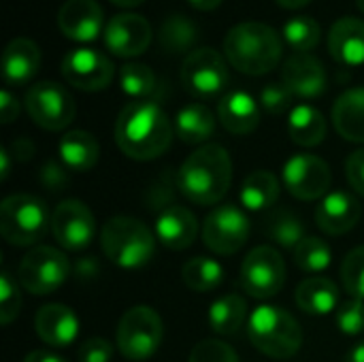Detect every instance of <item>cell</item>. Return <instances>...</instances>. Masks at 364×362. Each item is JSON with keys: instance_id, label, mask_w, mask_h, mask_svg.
<instances>
[{"instance_id": "obj_12", "label": "cell", "mask_w": 364, "mask_h": 362, "mask_svg": "<svg viewBox=\"0 0 364 362\" xmlns=\"http://www.w3.org/2000/svg\"><path fill=\"white\" fill-rule=\"evenodd\" d=\"M284 186L299 201H318L331 192L333 173L324 158L316 154H294L282 171Z\"/></svg>"}, {"instance_id": "obj_16", "label": "cell", "mask_w": 364, "mask_h": 362, "mask_svg": "<svg viewBox=\"0 0 364 362\" xmlns=\"http://www.w3.org/2000/svg\"><path fill=\"white\" fill-rule=\"evenodd\" d=\"M151 23L139 13H117L102 32L105 47L117 58H136L151 45Z\"/></svg>"}, {"instance_id": "obj_3", "label": "cell", "mask_w": 364, "mask_h": 362, "mask_svg": "<svg viewBox=\"0 0 364 362\" xmlns=\"http://www.w3.org/2000/svg\"><path fill=\"white\" fill-rule=\"evenodd\" d=\"M284 53V36L262 21H243L228 30L224 38L226 60L245 75L271 73Z\"/></svg>"}, {"instance_id": "obj_27", "label": "cell", "mask_w": 364, "mask_h": 362, "mask_svg": "<svg viewBox=\"0 0 364 362\" xmlns=\"http://www.w3.org/2000/svg\"><path fill=\"white\" fill-rule=\"evenodd\" d=\"M294 299H296V305L305 314L324 316V314L337 312V307H339V288L328 277L314 275V277H307L305 282H301V286L296 288Z\"/></svg>"}, {"instance_id": "obj_35", "label": "cell", "mask_w": 364, "mask_h": 362, "mask_svg": "<svg viewBox=\"0 0 364 362\" xmlns=\"http://www.w3.org/2000/svg\"><path fill=\"white\" fill-rule=\"evenodd\" d=\"M282 36H284V43H288L296 53H309L320 45L322 28L309 15H296L284 23Z\"/></svg>"}, {"instance_id": "obj_9", "label": "cell", "mask_w": 364, "mask_h": 362, "mask_svg": "<svg viewBox=\"0 0 364 362\" xmlns=\"http://www.w3.org/2000/svg\"><path fill=\"white\" fill-rule=\"evenodd\" d=\"M241 288L258 301L273 299L286 284V262L273 245L254 247L241 265Z\"/></svg>"}, {"instance_id": "obj_23", "label": "cell", "mask_w": 364, "mask_h": 362, "mask_svg": "<svg viewBox=\"0 0 364 362\" xmlns=\"http://www.w3.org/2000/svg\"><path fill=\"white\" fill-rule=\"evenodd\" d=\"M41 66V49L30 38H13L2 51V77L6 85H26Z\"/></svg>"}, {"instance_id": "obj_48", "label": "cell", "mask_w": 364, "mask_h": 362, "mask_svg": "<svg viewBox=\"0 0 364 362\" xmlns=\"http://www.w3.org/2000/svg\"><path fill=\"white\" fill-rule=\"evenodd\" d=\"M188 2L198 11H213L222 4V0H188Z\"/></svg>"}, {"instance_id": "obj_21", "label": "cell", "mask_w": 364, "mask_h": 362, "mask_svg": "<svg viewBox=\"0 0 364 362\" xmlns=\"http://www.w3.org/2000/svg\"><path fill=\"white\" fill-rule=\"evenodd\" d=\"M34 331L47 346L66 348L79 335V320L70 307L62 303H51L36 312Z\"/></svg>"}, {"instance_id": "obj_20", "label": "cell", "mask_w": 364, "mask_h": 362, "mask_svg": "<svg viewBox=\"0 0 364 362\" xmlns=\"http://www.w3.org/2000/svg\"><path fill=\"white\" fill-rule=\"evenodd\" d=\"M154 235L166 250L181 252L196 241L198 220L188 207L168 205L158 213L154 224Z\"/></svg>"}, {"instance_id": "obj_25", "label": "cell", "mask_w": 364, "mask_h": 362, "mask_svg": "<svg viewBox=\"0 0 364 362\" xmlns=\"http://www.w3.org/2000/svg\"><path fill=\"white\" fill-rule=\"evenodd\" d=\"M333 124L346 141L364 143V87H350L335 100Z\"/></svg>"}, {"instance_id": "obj_49", "label": "cell", "mask_w": 364, "mask_h": 362, "mask_svg": "<svg viewBox=\"0 0 364 362\" xmlns=\"http://www.w3.org/2000/svg\"><path fill=\"white\" fill-rule=\"evenodd\" d=\"M346 362H364V341L356 344V346L348 352Z\"/></svg>"}, {"instance_id": "obj_36", "label": "cell", "mask_w": 364, "mask_h": 362, "mask_svg": "<svg viewBox=\"0 0 364 362\" xmlns=\"http://www.w3.org/2000/svg\"><path fill=\"white\" fill-rule=\"evenodd\" d=\"M119 85L124 94L132 96L134 100H147L149 96H154L158 79H156V73L147 64L126 62L119 68Z\"/></svg>"}, {"instance_id": "obj_47", "label": "cell", "mask_w": 364, "mask_h": 362, "mask_svg": "<svg viewBox=\"0 0 364 362\" xmlns=\"http://www.w3.org/2000/svg\"><path fill=\"white\" fill-rule=\"evenodd\" d=\"M77 275H81V277H90V275H96V262L92 260V258H87V260H81L79 262V267H77Z\"/></svg>"}, {"instance_id": "obj_11", "label": "cell", "mask_w": 364, "mask_h": 362, "mask_svg": "<svg viewBox=\"0 0 364 362\" xmlns=\"http://www.w3.org/2000/svg\"><path fill=\"white\" fill-rule=\"evenodd\" d=\"M181 83L196 98H213L228 85V66L220 51L198 47L181 64Z\"/></svg>"}, {"instance_id": "obj_38", "label": "cell", "mask_w": 364, "mask_h": 362, "mask_svg": "<svg viewBox=\"0 0 364 362\" xmlns=\"http://www.w3.org/2000/svg\"><path fill=\"white\" fill-rule=\"evenodd\" d=\"M341 282L352 299L364 301V245L354 247L341 265Z\"/></svg>"}, {"instance_id": "obj_31", "label": "cell", "mask_w": 364, "mask_h": 362, "mask_svg": "<svg viewBox=\"0 0 364 362\" xmlns=\"http://www.w3.org/2000/svg\"><path fill=\"white\" fill-rule=\"evenodd\" d=\"M290 139L301 147H316L326 139V119L311 105H296L288 117Z\"/></svg>"}, {"instance_id": "obj_13", "label": "cell", "mask_w": 364, "mask_h": 362, "mask_svg": "<svg viewBox=\"0 0 364 362\" xmlns=\"http://www.w3.org/2000/svg\"><path fill=\"white\" fill-rule=\"evenodd\" d=\"M252 226L243 209L235 205H222L209 211L203 224L205 245L222 256L237 254L250 239Z\"/></svg>"}, {"instance_id": "obj_14", "label": "cell", "mask_w": 364, "mask_h": 362, "mask_svg": "<svg viewBox=\"0 0 364 362\" xmlns=\"http://www.w3.org/2000/svg\"><path fill=\"white\" fill-rule=\"evenodd\" d=\"M51 235L60 247L79 252L96 237V220L90 207L77 198L62 201L51 211Z\"/></svg>"}, {"instance_id": "obj_8", "label": "cell", "mask_w": 364, "mask_h": 362, "mask_svg": "<svg viewBox=\"0 0 364 362\" xmlns=\"http://www.w3.org/2000/svg\"><path fill=\"white\" fill-rule=\"evenodd\" d=\"M70 275V262L66 254L51 245L32 247L19 262L17 282L30 294L45 297L64 286Z\"/></svg>"}, {"instance_id": "obj_44", "label": "cell", "mask_w": 364, "mask_h": 362, "mask_svg": "<svg viewBox=\"0 0 364 362\" xmlns=\"http://www.w3.org/2000/svg\"><path fill=\"white\" fill-rule=\"evenodd\" d=\"M346 175L352 190L364 196V149H356L354 154H350L346 162Z\"/></svg>"}, {"instance_id": "obj_29", "label": "cell", "mask_w": 364, "mask_h": 362, "mask_svg": "<svg viewBox=\"0 0 364 362\" xmlns=\"http://www.w3.org/2000/svg\"><path fill=\"white\" fill-rule=\"evenodd\" d=\"M207 322L215 335H224V337L237 335L245 326V322H250L245 299L235 292L220 297L218 301L211 303Z\"/></svg>"}, {"instance_id": "obj_1", "label": "cell", "mask_w": 364, "mask_h": 362, "mask_svg": "<svg viewBox=\"0 0 364 362\" xmlns=\"http://www.w3.org/2000/svg\"><path fill=\"white\" fill-rule=\"evenodd\" d=\"M175 126L160 105L151 100L128 102L115 122V143L132 160H156L173 141Z\"/></svg>"}, {"instance_id": "obj_33", "label": "cell", "mask_w": 364, "mask_h": 362, "mask_svg": "<svg viewBox=\"0 0 364 362\" xmlns=\"http://www.w3.org/2000/svg\"><path fill=\"white\" fill-rule=\"evenodd\" d=\"M183 284L194 292H213L224 284V267L205 256H196L181 267Z\"/></svg>"}, {"instance_id": "obj_32", "label": "cell", "mask_w": 364, "mask_h": 362, "mask_svg": "<svg viewBox=\"0 0 364 362\" xmlns=\"http://www.w3.org/2000/svg\"><path fill=\"white\" fill-rule=\"evenodd\" d=\"M198 26L186 15H171L162 21L158 41L168 53H192L198 43Z\"/></svg>"}, {"instance_id": "obj_50", "label": "cell", "mask_w": 364, "mask_h": 362, "mask_svg": "<svg viewBox=\"0 0 364 362\" xmlns=\"http://www.w3.org/2000/svg\"><path fill=\"white\" fill-rule=\"evenodd\" d=\"M279 6H284V9H303V6H307L311 0H275Z\"/></svg>"}, {"instance_id": "obj_15", "label": "cell", "mask_w": 364, "mask_h": 362, "mask_svg": "<svg viewBox=\"0 0 364 362\" xmlns=\"http://www.w3.org/2000/svg\"><path fill=\"white\" fill-rule=\"evenodd\" d=\"M113 75H115L113 62L102 51L92 47L73 49L62 60V77L73 87L83 92H100L109 87Z\"/></svg>"}, {"instance_id": "obj_45", "label": "cell", "mask_w": 364, "mask_h": 362, "mask_svg": "<svg viewBox=\"0 0 364 362\" xmlns=\"http://www.w3.org/2000/svg\"><path fill=\"white\" fill-rule=\"evenodd\" d=\"M17 115H19V100L9 90H2L0 92V119H2V124H11L13 119H17Z\"/></svg>"}, {"instance_id": "obj_42", "label": "cell", "mask_w": 364, "mask_h": 362, "mask_svg": "<svg viewBox=\"0 0 364 362\" xmlns=\"http://www.w3.org/2000/svg\"><path fill=\"white\" fill-rule=\"evenodd\" d=\"M292 92L284 83H269L260 92V107L271 115H282L292 107Z\"/></svg>"}, {"instance_id": "obj_2", "label": "cell", "mask_w": 364, "mask_h": 362, "mask_svg": "<svg viewBox=\"0 0 364 362\" xmlns=\"http://www.w3.org/2000/svg\"><path fill=\"white\" fill-rule=\"evenodd\" d=\"M179 192L196 205H218L232 183V160L218 143L200 145L177 171Z\"/></svg>"}, {"instance_id": "obj_5", "label": "cell", "mask_w": 364, "mask_h": 362, "mask_svg": "<svg viewBox=\"0 0 364 362\" xmlns=\"http://www.w3.org/2000/svg\"><path fill=\"white\" fill-rule=\"evenodd\" d=\"M247 337L256 350L271 358H290L303 346V329L284 307L260 305L250 314Z\"/></svg>"}, {"instance_id": "obj_53", "label": "cell", "mask_w": 364, "mask_h": 362, "mask_svg": "<svg viewBox=\"0 0 364 362\" xmlns=\"http://www.w3.org/2000/svg\"><path fill=\"white\" fill-rule=\"evenodd\" d=\"M356 4H358V9L364 13V0H356Z\"/></svg>"}, {"instance_id": "obj_37", "label": "cell", "mask_w": 364, "mask_h": 362, "mask_svg": "<svg viewBox=\"0 0 364 362\" xmlns=\"http://www.w3.org/2000/svg\"><path fill=\"white\" fill-rule=\"evenodd\" d=\"M294 262L301 271L309 275L324 273L331 262H333V252L326 241L320 237H305L296 247H294Z\"/></svg>"}, {"instance_id": "obj_22", "label": "cell", "mask_w": 364, "mask_h": 362, "mask_svg": "<svg viewBox=\"0 0 364 362\" xmlns=\"http://www.w3.org/2000/svg\"><path fill=\"white\" fill-rule=\"evenodd\" d=\"M328 51L346 66L364 64V21L358 17H341L328 30Z\"/></svg>"}, {"instance_id": "obj_51", "label": "cell", "mask_w": 364, "mask_h": 362, "mask_svg": "<svg viewBox=\"0 0 364 362\" xmlns=\"http://www.w3.org/2000/svg\"><path fill=\"white\" fill-rule=\"evenodd\" d=\"M111 4H115V6H122V9H134V6H139L141 2H145V0H109Z\"/></svg>"}, {"instance_id": "obj_43", "label": "cell", "mask_w": 364, "mask_h": 362, "mask_svg": "<svg viewBox=\"0 0 364 362\" xmlns=\"http://www.w3.org/2000/svg\"><path fill=\"white\" fill-rule=\"evenodd\" d=\"M113 358V346L107 339L92 337L81 344L79 348V361L81 362H111Z\"/></svg>"}, {"instance_id": "obj_4", "label": "cell", "mask_w": 364, "mask_h": 362, "mask_svg": "<svg viewBox=\"0 0 364 362\" xmlns=\"http://www.w3.org/2000/svg\"><path fill=\"white\" fill-rule=\"evenodd\" d=\"M156 235L136 218L115 215L107 220L100 245L109 262L119 269H141L156 254Z\"/></svg>"}, {"instance_id": "obj_17", "label": "cell", "mask_w": 364, "mask_h": 362, "mask_svg": "<svg viewBox=\"0 0 364 362\" xmlns=\"http://www.w3.org/2000/svg\"><path fill=\"white\" fill-rule=\"evenodd\" d=\"M58 28L75 43H92L105 32V13L96 0H66L58 11Z\"/></svg>"}, {"instance_id": "obj_41", "label": "cell", "mask_w": 364, "mask_h": 362, "mask_svg": "<svg viewBox=\"0 0 364 362\" xmlns=\"http://www.w3.org/2000/svg\"><path fill=\"white\" fill-rule=\"evenodd\" d=\"M188 362H239L237 352L218 339H205L194 346Z\"/></svg>"}, {"instance_id": "obj_10", "label": "cell", "mask_w": 364, "mask_h": 362, "mask_svg": "<svg viewBox=\"0 0 364 362\" xmlns=\"http://www.w3.org/2000/svg\"><path fill=\"white\" fill-rule=\"evenodd\" d=\"M26 111L43 130H64L75 119L77 107L73 96L55 81H38L26 92Z\"/></svg>"}, {"instance_id": "obj_26", "label": "cell", "mask_w": 364, "mask_h": 362, "mask_svg": "<svg viewBox=\"0 0 364 362\" xmlns=\"http://www.w3.org/2000/svg\"><path fill=\"white\" fill-rule=\"evenodd\" d=\"M58 156L68 171L85 173L100 158V145L94 134L85 130H68L58 145Z\"/></svg>"}, {"instance_id": "obj_40", "label": "cell", "mask_w": 364, "mask_h": 362, "mask_svg": "<svg viewBox=\"0 0 364 362\" xmlns=\"http://www.w3.org/2000/svg\"><path fill=\"white\" fill-rule=\"evenodd\" d=\"M337 326L341 333L354 337L364 333V301L363 299H350L337 307Z\"/></svg>"}, {"instance_id": "obj_7", "label": "cell", "mask_w": 364, "mask_h": 362, "mask_svg": "<svg viewBox=\"0 0 364 362\" xmlns=\"http://www.w3.org/2000/svg\"><path fill=\"white\" fill-rule=\"evenodd\" d=\"M162 337H164L162 318L156 309L147 305L130 307L122 316L115 333L119 352L132 362L149 361L160 350Z\"/></svg>"}, {"instance_id": "obj_46", "label": "cell", "mask_w": 364, "mask_h": 362, "mask_svg": "<svg viewBox=\"0 0 364 362\" xmlns=\"http://www.w3.org/2000/svg\"><path fill=\"white\" fill-rule=\"evenodd\" d=\"M23 362H66L62 356L53 354V352H45V350H36V352H30Z\"/></svg>"}, {"instance_id": "obj_24", "label": "cell", "mask_w": 364, "mask_h": 362, "mask_svg": "<svg viewBox=\"0 0 364 362\" xmlns=\"http://www.w3.org/2000/svg\"><path fill=\"white\" fill-rule=\"evenodd\" d=\"M218 117L228 132L250 134L260 124V105L252 94L235 90L222 96L218 105Z\"/></svg>"}, {"instance_id": "obj_28", "label": "cell", "mask_w": 364, "mask_h": 362, "mask_svg": "<svg viewBox=\"0 0 364 362\" xmlns=\"http://www.w3.org/2000/svg\"><path fill=\"white\" fill-rule=\"evenodd\" d=\"M175 132L188 145H207V141L215 132V115L209 107L200 102H192L179 109L175 115Z\"/></svg>"}, {"instance_id": "obj_52", "label": "cell", "mask_w": 364, "mask_h": 362, "mask_svg": "<svg viewBox=\"0 0 364 362\" xmlns=\"http://www.w3.org/2000/svg\"><path fill=\"white\" fill-rule=\"evenodd\" d=\"M0 160H2V179H6L9 177V171H11V166H9V151L6 149H2L0 151Z\"/></svg>"}, {"instance_id": "obj_18", "label": "cell", "mask_w": 364, "mask_h": 362, "mask_svg": "<svg viewBox=\"0 0 364 362\" xmlns=\"http://www.w3.org/2000/svg\"><path fill=\"white\" fill-rule=\"evenodd\" d=\"M282 83L294 98L314 100L326 92V68L311 53H294L284 62Z\"/></svg>"}, {"instance_id": "obj_19", "label": "cell", "mask_w": 364, "mask_h": 362, "mask_svg": "<svg viewBox=\"0 0 364 362\" xmlns=\"http://www.w3.org/2000/svg\"><path fill=\"white\" fill-rule=\"evenodd\" d=\"M363 215L358 198L348 190H331L316 209V224L326 235L350 233Z\"/></svg>"}, {"instance_id": "obj_39", "label": "cell", "mask_w": 364, "mask_h": 362, "mask_svg": "<svg viewBox=\"0 0 364 362\" xmlns=\"http://www.w3.org/2000/svg\"><path fill=\"white\" fill-rule=\"evenodd\" d=\"M19 307H21V297H19L17 282L13 280L9 271H2L0 273V322L9 326L19 316Z\"/></svg>"}, {"instance_id": "obj_30", "label": "cell", "mask_w": 364, "mask_h": 362, "mask_svg": "<svg viewBox=\"0 0 364 362\" xmlns=\"http://www.w3.org/2000/svg\"><path fill=\"white\" fill-rule=\"evenodd\" d=\"M279 190L282 183L271 171H254L241 183L239 201L247 211H264L277 203Z\"/></svg>"}, {"instance_id": "obj_6", "label": "cell", "mask_w": 364, "mask_h": 362, "mask_svg": "<svg viewBox=\"0 0 364 362\" xmlns=\"http://www.w3.org/2000/svg\"><path fill=\"white\" fill-rule=\"evenodd\" d=\"M51 228L47 205L34 194H13L0 205V235L9 245L30 247Z\"/></svg>"}, {"instance_id": "obj_34", "label": "cell", "mask_w": 364, "mask_h": 362, "mask_svg": "<svg viewBox=\"0 0 364 362\" xmlns=\"http://www.w3.org/2000/svg\"><path fill=\"white\" fill-rule=\"evenodd\" d=\"M267 235L279 247H286V250H290V247L294 250L307 237L303 220L290 209H275V211L269 213V218H267Z\"/></svg>"}]
</instances>
